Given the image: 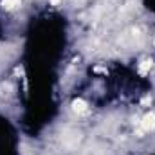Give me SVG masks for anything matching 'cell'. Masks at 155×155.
<instances>
[{
    "mask_svg": "<svg viewBox=\"0 0 155 155\" xmlns=\"http://www.w3.org/2000/svg\"><path fill=\"white\" fill-rule=\"evenodd\" d=\"M150 67H152V61H148V60H146V61H143V65H141L139 72H141V74H144V72H146V71H148Z\"/></svg>",
    "mask_w": 155,
    "mask_h": 155,
    "instance_id": "4",
    "label": "cell"
},
{
    "mask_svg": "<svg viewBox=\"0 0 155 155\" xmlns=\"http://www.w3.org/2000/svg\"><path fill=\"white\" fill-rule=\"evenodd\" d=\"M20 5V0H2V7L5 11H13Z\"/></svg>",
    "mask_w": 155,
    "mask_h": 155,
    "instance_id": "3",
    "label": "cell"
},
{
    "mask_svg": "<svg viewBox=\"0 0 155 155\" xmlns=\"http://www.w3.org/2000/svg\"><path fill=\"white\" fill-rule=\"evenodd\" d=\"M141 128L143 132H152L155 130V114H146L141 121Z\"/></svg>",
    "mask_w": 155,
    "mask_h": 155,
    "instance_id": "1",
    "label": "cell"
},
{
    "mask_svg": "<svg viewBox=\"0 0 155 155\" xmlns=\"http://www.w3.org/2000/svg\"><path fill=\"white\" fill-rule=\"evenodd\" d=\"M72 110H74L76 114H87L88 107H87V103H85L83 99H76V101L72 103Z\"/></svg>",
    "mask_w": 155,
    "mask_h": 155,
    "instance_id": "2",
    "label": "cell"
},
{
    "mask_svg": "<svg viewBox=\"0 0 155 155\" xmlns=\"http://www.w3.org/2000/svg\"><path fill=\"white\" fill-rule=\"evenodd\" d=\"M51 2H52V4H58V2H60V0H51Z\"/></svg>",
    "mask_w": 155,
    "mask_h": 155,
    "instance_id": "5",
    "label": "cell"
}]
</instances>
